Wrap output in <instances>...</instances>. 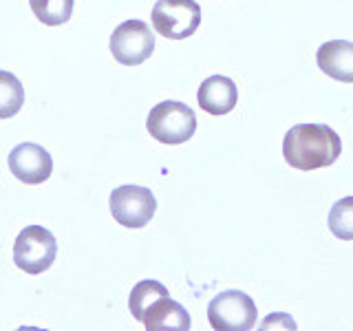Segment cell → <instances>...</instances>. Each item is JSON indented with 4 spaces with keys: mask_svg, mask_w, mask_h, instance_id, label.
Segmentation results:
<instances>
[{
    "mask_svg": "<svg viewBox=\"0 0 353 331\" xmlns=\"http://www.w3.org/2000/svg\"><path fill=\"white\" fill-rule=\"evenodd\" d=\"M340 152V135L327 124H298L283 139V157L298 170L325 168L338 161Z\"/></svg>",
    "mask_w": 353,
    "mask_h": 331,
    "instance_id": "6da1fadb",
    "label": "cell"
},
{
    "mask_svg": "<svg viewBox=\"0 0 353 331\" xmlns=\"http://www.w3.org/2000/svg\"><path fill=\"white\" fill-rule=\"evenodd\" d=\"M146 128L150 137L157 141L165 143V146H176V143L192 139L196 130V115L188 104L165 99L148 113Z\"/></svg>",
    "mask_w": 353,
    "mask_h": 331,
    "instance_id": "7a4b0ae2",
    "label": "cell"
},
{
    "mask_svg": "<svg viewBox=\"0 0 353 331\" xmlns=\"http://www.w3.org/2000/svg\"><path fill=\"white\" fill-rule=\"evenodd\" d=\"M150 20L159 36L185 40L201 25V7L196 0H157Z\"/></svg>",
    "mask_w": 353,
    "mask_h": 331,
    "instance_id": "3957f363",
    "label": "cell"
},
{
    "mask_svg": "<svg viewBox=\"0 0 353 331\" xmlns=\"http://www.w3.org/2000/svg\"><path fill=\"white\" fill-rule=\"evenodd\" d=\"M55 257H58V243L55 237L42 225H29L18 234L14 243V263L18 270L27 274H42L47 272Z\"/></svg>",
    "mask_w": 353,
    "mask_h": 331,
    "instance_id": "277c9868",
    "label": "cell"
},
{
    "mask_svg": "<svg viewBox=\"0 0 353 331\" xmlns=\"http://www.w3.org/2000/svg\"><path fill=\"white\" fill-rule=\"evenodd\" d=\"M256 305L245 292H221L208 307L210 327L216 331H250L256 325Z\"/></svg>",
    "mask_w": 353,
    "mask_h": 331,
    "instance_id": "5b68a950",
    "label": "cell"
},
{
    "mask_svg": "<svg viewBox=\"0 0 353 331\" xmlns=\"http://www.w3.org/2000/svg\"><path fill=\"white\" fill-rule=\"evenodd\" d=\"M108 205H110V214H113V219L119 225L139 230L143 225H148L150 219L154 217L157 199H154L152 190H148V188L126 183L110 192Z\"/></svg>",
    "mask_w": 353,
    "mask_h": 331,
    "instance_id": "8992f818",
    "label": "cell"
},
{
    "mask_svg": "<svg viewBox=\"0 0 353 331\" xmlns=\"http://www.w3.org/2000/svg\"><path fill=\"white\" fill-rule=\"evenodd\" d=\"M110 53L124 66H137L146 62L154 51L152 29L143 20H126L110 33Z\"/></svg>",
    "mask_w": 353,
    "mask_h": 331,
    "instance_id": "52a82bcc",
    "label": "cell"
},
{
    "mask_svg": "<svg viewBox=\"0 0 353 331\" xmlns=\"http://www.w3.org/2000/svg\"><path fill=\"white\" fill-rule=\"evenodd\" d=\"M7 163H9L11 174L27 185L44 183L53 172V159L49 150L33 141L18 143V146L9 152Z\"/></svg>",
    "mask_w": 353,
    "mask_h": 331,
    "instance_id": "ba28073f",
    "label": "cell"
},
{
    "mask_svg": "<svg viewBox=\"0 0 353 331\" xmlns=\"http://www.w3.org/2000/svg\"><path fill=\"white\" fill-rule=\"evenodd\" d=\"M196 102L210 115H228L239 102V88L228 75H210L199 86Z\"/></svg>",
    "mask_w": 353,
    "mask_h": 331,
    "instance_id": "9c48e42d",
    "label": "cell"
},
{
    "mask_svg": "<svg viewBox=\"0 0 353 331\" xmlns=\"http://www.w3.org/2000/svg\"><path fill=\"white\" fill-rule=\"evenodd\" d=\"M316 62L325 75L338 82L353 84V42L329 40L316 51Z\"/></svg>",
    "mask_w": 353,
    "mask_h": 331,
    "instance_id": "30bf717a",
    "label": "cell"
},
{
    "mask_svg": "<svg viewBox=\"0 0 353 331\" xmlns=\"http://www.w3.org/2000/svg\"><path fill=\"white\" fill-rule=\"evenodd\" d=\"M143 327L148 331H188L192 327V320L188 309L172 301L170 296H163L143 314Z\"/></svg>",
    "mask_w": 353,
    "mask_h": 331,
    "instance_id": "8fae6325",
    "label": "cell"
},
{
    "mask_svg": "<svg viewBox=\"0 0 353 331\" xmlns=\"http://www.w3.org/2000/svg\"><path fill=\"white\" fill-rule=\"evenodd\" d=\"M163 296H170V294L159 281H139L135 287H132V292L128 296V307H130L132 318L141 323L143 314H146L148 309Z\"/></svg>",
    "mask_w": 353,
    "mask_h": 331,
    "instance_id": "7c38bea8",
    "label": "cell"
},
{
    "mask_svg": "<svg viewBox=\"0 0 353 331\" xmlns=\"http://www.w3.org/2000/svg\"><path fill=\"white\" fill-rule=\"evenodd\" d=\"M75 0H29V7L42 25L60 27L71 20Z\"/></svg>",
    "mask_w": 353,
    "mask_h": 331,
    "instance_id": "4fadbf2b",
    "label": "cell"
},
{
    "mask_svg": "<svg viewBox=\"0 0 353 331\" xmlns=\"http://www.w3.org/2000/svg\"><path fill=\"white\" fill-rule=\"evenodd\" d=\"M25 104V88L20 80L9 71H0V119H9L18 115Z\"/></svg>",
    "mask_w": 353,
    "mask_h": 331,
    "instance_id": "5bb4252c",
    "label": "cell"
},
{
    "mask_svg": "<svg viewBox=\"0 0 353 331\" xmlns=\"http://www.w3.org/2000/svg\"><path fill=\"white\" fill-rule=\"evenodd\" d=\"M329 230L342 241H353V197H345L329 210Z\"/></svg>",
    "mask_w": 353,
    "mask_h": 331,
    "instance_id": "9a60e30c",
    "label": "cell"
}]
</instances>
